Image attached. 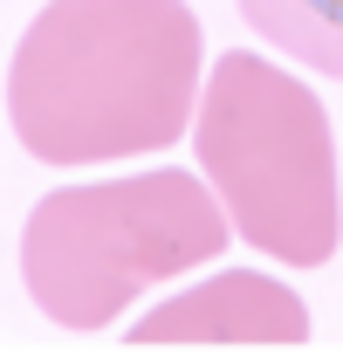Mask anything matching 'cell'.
Returning a JSON list of instances; mask_svg holds the SVG:
<instances>
[{"label":"cell","mask_w":343,"mask_h":364,"mask_svg":"<svg viewBox=\"0 0 343 364\" xmlns=\"http://www.w3.org/2000/svg\"><path fill=\"white\" fill-rule=\"evenodd\" d=\"M192 82L185 0H48L7 62V124L41 165L138 159L185 131Z\"/></svg>","instance_id":"cell-1"},{"label":"cell","mask_w":343,"mask_h":364,"mask_svg":"<svg viewBox=\"0 0 343 364\" xmlns=\"http://www.w3.org/2000/svg\"><path fill=\"white\" fill-rule=\"evenodd\" d=\"M234 234L192 172H138L110 186H69L21 227V282L62 330H110L138 289L213 262Z\"/></svg>","instance_id":"cell-2"},{"label":"cell","mask_w":343,"mask_h":364,"mask_svg":"<svg viewBox=\"0 0 343 364\" xmlns=\"http://www.w3.org/2000/svg\"><path fill=\"white\" fill-rule=\"evenodd\" d=\"M192 144L241 241L288 268H323L337 255V138L309 82L268 55H220Z\"/></svg>","instance_id":"cell-3"},{"label":"cell","mask_w":343,"mask_h":364,"mask_svg":"<svg viewBox=\"0 0 343 364\" xmlns=\"http://www.w3.org/2000/svg\"><path fill=\"white\" fill-rule=\"evenodd\" d=\"M124 344L165 350V344H309V309L288 282L268 275H213L124 330Z\"/></svg>","instance_id":"cell-4"},{"label":"cell","mask_w":343,"mask_h":364,"mask_svg":"<svg viewBox=\"0 0 343 364\" xmlns=\"http://www.w3.org/2000/svg\"><path fill=\"white\" fill-rule=\"evenodd\" d=\"M241 14L282 55L343 82V0H241Z\"/></svg>","instance_id":"cell-5"}]
</instances>
